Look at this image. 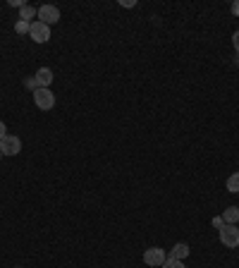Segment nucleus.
<instances>
[{"instance_id":"obj_1","label":"nucleus","mask_w":239,"mask_h":268,"mask_svg":"<svg viewBox=\"0 0 239 268\" xmlns=\"http://www.w3.org/2000/svg\"><path fill=\"white\" fill-rule=\"evenodd\" d=\"M34 103H36V108H41V110H51L53 106H55V96H53V91L51 89H38L34 91Z\"/></svg>"},{"instance_id":"obj_2","label":"nucleus","mask_w":239,"mask_h":268,"mask_svg":"<svg viewBox=\"0 0 239 268\" xmlns=\"http://www.w3.org/2000/svg\"><path fill=\"white\" fill-rule=\"evenodd\" d=\"M29 36L36 41V43H48V41H51V27L36 19V22H31Z\"/></svg>"},{"instance_id":"obj_3","label":"nucleus","mask_w":239,"mask_h":268,"mask_svg":"<svg viewBox=\"0 0 239 268\" xmlns=\"http://www.w3.org/2000/svg\"><path fill=\"white\" fill-rule=\"evenodd\" d=\"M220 242H222L225 247H230V249L239 247V230H237V225H222V228H220Z\"/></svg>"},{"instance_id":"obj_4","label":"nucleus","mask_w":239,"mask_h":268,"mask_svg":"<svg viewBox=\"0 0 239 268\" xmlns=\"http://www.w3.org/2000/svg\"><path fill=\"white\" fill-rule=\"evenodd\" d=\"M0 151L5 156H17L22 151V139L15 137V134H7L5 139H0Z\"/></svg>"},{"instance_id":"obj_5","label":"nucleus","mask_w":239,"mask_h":268,"mask_svg":"<svg viewBox=\"0 0 239 268\" xmlns=\"http://www.w3.org/2000/svg\"><path fill=\"white\" fill-rule=\"evenodd\" d=\"M60 19V10L55 5H41L38 7V22H43V24H55Z\"/></svg>"},{"instance_id":"obj_6","label":"nucleus","mask_w":239,"mask_h":268,"mask_svg":"<svg viewBox=\"0 0 239 268\" xmlns=\"http://www.w3.org/2000/svg\"><path fill=\"white\" fill-rule=\"evenodd\" d=\"M165 251L160 249V247H151V249H146L144 251V264L146 266H163L165 264Z\"/></svg>"},{"instance_id":"obj_7","label":"nucleus","mask_w":239,"mask_h":268,"mask_svg":"<svg viewBox=\"0 0 239 268\" xmlns=\"http://www.w3.org/2000/svg\"><path fill=\"white\" fill-rule=\"evenodd\" d=\"M36 82H38L41 89H48L51 82H53V70H51V67H41V70L36 72Z\"/></svg>"},{"instance_id":"obj_8","label":"nucleus","mask_w":239,"mask_h":268,"mask_svg":"<svg viewBox=\"0 0 239 268\" xmlns=\"http://www.w3.org/2000/svg\"><path fill=\"white\" fill-rule=\"evenodd\" d=\"M222 220H225V225H237V223H239V209H237V206L225 209V213H222Z\"/></svg>"},{"instance_id":"obj_9","label":"nucleus","mask_w":239,"mask_h":268,"mask_svg":"<svg viewBox=\"0 0 239 268\" xmlns=\"http://www.w3.org/2000/svg\"><path fill=\"white\" fill-rule=\"evenodd\" d=\"M184 256H189V244H184V242H177L175 247H172V251H170V259H184Z\"/></svg>"},{"instance_id":"obj_10","label":"nucleus","mask_w":239,"mask_h":268,"mask_svg":"<svg viewBox=\"0 0 239 268\" xmlns=\"http://www.w3.org/2000/svg\"><path fill=\"white\" fill-rule=\"evenodd\" d=\"M34 15H38V10H34L31 5H22V7H19V19H22V22H29Z\"/></svg>"},{"instance_id":"obj_11","label":"nucleus","mask_w":239,"mask_h":268,"mask_svg":"<svg viewBox=\"0 0 239 268\" xmlns=\"http://www.w3.org/2000/svg\"><path fill=\"white\" fill-rule=\"evenodd\" d=\"M227 192H239V173H232L230 178H227Z\"/></svg>"},{"instance_id":"obj_12","label":"nucleus","mask_w":239,"mask_h":268,"mask_svg":"<svg viewBox=\"0 0 239 268\" xmlns=\"http://www.w3.org/2000/svg\"><path fill=\"white\" fill-rule=\"evenodd\" d=\"M29 29H31V22H22V19H19V22L15 24V31H17V34H22V36H24V34H29Z\"/></svg>"},{"instance_id":"obj_13","label":"nucleus","mask_w":239,"mask_h":268,"mask_svg":"<svg viewBox=\"0 0 239 268\" xmlns=\"http://www.w3.org/2000/svg\"><path fill=\"white\" fill-rule=\"evenodd\" d=\"M160 268H187V266H184L179 259H170V256H168V259H165V264H163Z\"/></svg>"},{"instance_id":"obj_14","label":"nucleus","mask_w":239,"mask_h":268,"mask_svg":"<svg viewBox=\"0 0 239 268\" xmlns=\"http://www.w3.org/2000/svg\"><path fill=\"white\" fill-rule=\"evenodd\" d=\"M24 87L31 91H36L38 89V82H36V77H29V79H24Z\"/></svg>"},{"instance_id":"obj_15","label":"nucleus","mask_w":239,"mask_h":268,"mask_svg":"<svg viewBox=\"0 0 239 268\" xmlns=\"http://www.w3.org/2000/svg\"><path fill=\"white\" fill-rule=\"evenodd\" d=\"M222 225H225V220H222V215H218V218H213V228H218V230H220Z\"/></svg>"},{"instance_id":"obj_16","label":"nucleus","mask_w":239,"mask_h":268,"mask_svg":"<svg viewBox=\"0 0 239 268\" xmlns=\"http://www.w3.org/2000/svg\"><path fill=\"white\" fill-rule=\"evenodd\" d=\"M232 43H235V51L239 53V31H235V36H232Z\"/></svg>"},{"instance_id":"obj_17","label":"nucleus","mask_w":239,"mask_h":268,"mask_svg":"<svg viewBox=\"0 0 239 268\" xmlns=\"http://www.w3.org/2000/svg\"><path fill=\"white\" fill-rule=\"evenodd\" d=\"M7 137V129H5V122L0 120V139H5Z\"/></svg>"},{"instance_id":"obj_18","label":"nucleus","mask_w":239,"mask_h":268,"mask_svg":"<svg viewBox=\"0 0 239 268\" xmlns=\"http://www.w3.org/2000/svg\"><path fill=\"white\" fill-rule=\"evenodd\" d=\"M120 5H122V7H134V5H137V2H134V0H122V2H120Z\"/></svg>"},{"instance_id":"obj_19","label":"nucleus","mask_w":239,"mask_h":268,"mask_svg":"<svg viewBox=\"0 0 239 268\" xmlns=\"http://www.w3.org/2000/svg\"><path fill=\"white\" fill-rule=\"evenodd\" d=\"M232 15H237V17H239V0L232 2Z\"/></svg>"},{"instance_id":"obj_20","label":"nucleus","mask_w":239,"mask_h":268,"mask_svg":"<svg viewBox=\"0 0 239 268\" xmlns=\"http://www.w3.org/2000/svg\"><path fill=\"white\" fill-rule=\"evenodd\" d=\"M0 158H2V151H0Z\"/></svg>"},{"instance_id":"obj_21","label":"nucleus","mask_w":239,"mask_h":268,"mask_svg":"<svg viewBox=\"0 0 239 268\" xmlns=\"http://www.w3.org/2000/svg\"><path fill=\"white\" fill-rule=\"evenodd\" d=\"M237 65H239V58H237Z\"/></svg>"}]
</instances>
